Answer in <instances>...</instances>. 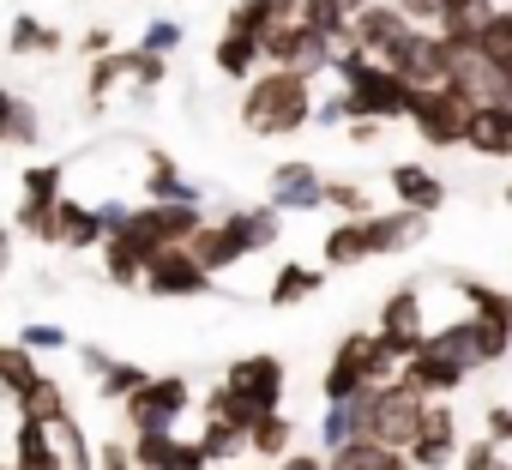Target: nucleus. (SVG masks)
Returning a JSON list of instances; mask_svg holds the SVG:
<instances>
[{"instance_id": "1", "label": "nucleus", "mask_w": 512, "mask_h": 470, "mask_svg": "<svg viewBox=\"0 0 512 470\" xmlns=\"http://www.w3.org/2000/svg\"><path fill=\"white\" fill-rule=\"evenodd\" d=\"M241 127L253 139H290L314 127V79L296 67H260L241 91Z\"/></svg>"}, {"instance_id": "2", "label": "nucleus", "mask_w": 512, "mask_h": 470, "mask_svg": "<svg viewBox=\"0 0 512 470\" xmlns=\"http://www.w3.org/2000/svg\"><path fill=\"white\" fill-rule=\"evenodd\" d=\"M470 115H476V97L458 91L452 79H440V85H416L404 121L416 127V139H422L428 151H458L464 133H470Z\"/></svg>"}, {"instance_id": "3", "label": "nucleus", "mask_w": 512, "mask_h": 470, "mask_svg": "<svg viewBox=\"0 0 512 470\" xmlns=\"http://www.w3.org/2000/svg\"><path fill=\"white\" fill-rule=\"evenodd\" d=\"M362 404H368V440H386V446L410 452V440L422 434V416H428L434 398L416 392V386L398 374V380H386V386H368Z\"/></svg>"}, {"instance_id": "4", "label": "nucleus", "mask_w": 512, "mask_h": 470, "mask_svg": "<svg viewBox=\"0 0 512 470\" xmlns=\"http://www.w3.org/2000/svg\"><path fill=\"white\" fill-rule=\"evenodd\" d=\"M199 223H205V205L199 199H145V205H133V217L121 229L133 235L145 254H157V248H187Z\"/></svg>"}, {"instance_id": "5", "label": "nucleus", "mask_w": 512, "mask_h": 470, "mask_svg": "<svg viewBox=\"0 0 512 470\" xmlns=\"http://www.w3.org/2000/svg\"><path fill=\"white\" fill-rule=\"evenodd\" d=\"M260 43H266V67H296V73H308V79L332 73V61H338V43H332L326 31H314L308 19H284V25L266 31Z\"/></svg>"}, {"instance_id": "6", "label": "nucleus", "mask_w": 512, "mask_h": 470, "mask_svg": "<svg viewBox=\"0 0 512 470\" xmlns=\"http://www.w3.org/2000/svg\"><path fill=\"white\" fill-rule=\"evenodd\" d=\"M223 386H229L253 416H266V410H284L290 368H284V356H272V350H253V356H241V362L223 368Z\"/></svg>"}, {"instance_id": "7", "label": "nucleus", "mask_w": 512, "mask_h": 470, "mask_svg": "<svg viewBox=\"0 0 512 470\" xmlns=\"http://www.w3.org/2000/svg\"><path fill=\"white\" fill-rule=\"evenodd\" d=\"M139 290L157 296V302H187V296H211L217 290V272H205L193 260V248H157L145 260V284Z\"/></svg>"}, {"instance_id": "8", "label": "nucleus", "mask_w": 512, "mask_h": 470, "mask_svg": "<svg viewBox=\"0 0 512 470\" xmlns=\"http://www.w3.org/2000/svg\"><path fill=\"white\" fill-rule=\"evenodd\" d=\"M193 404V380L187 374H151L121 410H127V434H145V428H175Z\"/></svg>"}, {"instance_id": "9", "label": "nucleus", "mask_w": 512, "mask_h": 470, "mask_svg": "<svg viewBox=\"0 0 512 470\" xmlns=\"http://www.w3.org/2000/svg\"><path fill=\"white\" fill-rule=\"evenodd\" d=\"M61 181H67L61 163H31V169L19 175V205H13V229H19V235H31V242H49L55 205H61Z\"/></svg>"}, {"instance_id": "10", "label": "nucleus", "mask_w": 512, "mask_h": 470, "mask_svg": "<svg viewBox=\"0 0 512 470\" xmlns=\"http://www.w3.org/2000/svg\"><path fill=\"white\" fill-rule=\"evenodd\" d=\"M386 67L404 73L410 85H440V79H446V37H440V25H410V31L392 43Z\"/></svg>"}, {"instance_id": "11", "label": "nucleus", "mask_w": 512, "mask_h": 470, "mask_svg": "<svg viewBox=\"0 0 512 470\" xmlns=\"http://www.w3.org/2000/svg\"><path fill=\"white\" fill-rule=\"evenodd\" d=\"M458 452H464L458 410H452L446 398H434L428 416H422V434L410 440V464H416V470H458Z\"/></svg>"}, {"instance_id": "12", "label": "nucleus", "mask_w": 512, "mask_h": 470, "mask_svg": "<svg viewBox=\"0 0 512 470\" xmlns=\"http://www.w3.org/2000/svg\"><path fill=\"white\" fill-rule=\"evenodd\" d=\"M193 260L205 266V272H235L241 260H253V248H247V229H241V217L235 211H223V217H205L199 229H193Z\"/></svg>"}, {"instance_id": "13", "label": "nucleus", "mask_w": 512, "mask_h": 470, "mask_svg": "<svg viewBox=\"0 0 512 470\" xmlns=\"http://www.w3.org/2000/svg\"><path fill=\"white\" fill-rule=\"evenodd\" d=\"M380 338H386L404 362L428 344V314H422V290H416V284H404V290H392V296L380 302Z\"/></svg>"}, {"instance_id": "14", "label": "nucleus", "mask_w": 512, "mask_h": 470, "mask_svg": "<svg viewBox=\"0 0 512 470\" xmlns=\"http://www.w3.org/2000/svg\"><path fill=\"white\" fill-rule=\"evenodd\" d=\"M266 199H272L278 211H320V205H326V175H320V163H308V157L278 163Z\"/></svg>"}, {"instance_id": "15", "label": "nucleus", "mask_w": 512, "mask_h": 470, "mask_svg": "<svg viewBox=\"0 0 512 470\" xmlns=\"http://www.w3.org/2000/svg\"><path fill=\"white\" fill-rule=\"evenodd\" d=\"M133 458H139V470H211L205 446H199V440H181L175 428H145V434H133Z\"/></svg>"}, {"instance_id": "16", "label": "nucleus", "mask_w": 512, "mask_h": 470, "mask_svg": "<svg viewBox=\"0 0 512 470\" xmlns=\"http://www.w3.org/2000/svg\"><path fill=\"white\" fill-rule=\"evenodd\" d=\"M103 242H109L103 211H97V205H85V199H67V193H61V205H55V229H49V248L91 254V248H103Z\"/></svg>"}, {"instance_id": "17", "label": "nucleus", "mask_w": 512, "mask_h": 470, "mask_svg": "<svg viewBox=\"0 0 512 470\" xmlns=\"http://www.w3.org/2000/svg\"><path fill=\"white\" fill-rule=\"evenodd\" d=\"M368 242H374V260L422 248V242H428V211H410V205H392V211H368Z\"/></svg>"}, {"instance_id": "18", "label": "nucleus", "mask_w": 512, "mask_h": 470, "mask_svg": "<svg viewBox=\"0 0 512 470\" xmlns=\"http://www.w3.org/2000/svg\"><path fill=\"white\" fill-rule=\"evenodd\" d=\"M410 25H416V19L398 7V0H368V7L356 13V25H350V43H362L368 55H380V61H386V55H392V43H398Z\"/></svg>"}, {"instance_id": "19", "label": "nucleus", "mask_w": 512, "mask_h": 470, "mask_svg": "<svg viewBox=\"0 0 512 470\" xmlns=\"http://www.w3.org/2000/svg\"><path fill=\"white\" fill-rule=\"evenodd\" d=\"M464 151H476L482 163H512V103H476Z\"/></svg>"}, {"instance_id": "20", "label": "nucleus", "mask_w": 512, "mask_h": 470, "mask_svg": "<svg viewBox=\"0 0 512 470\" xmlns=\"http://www.w3.org/2000/svg\"><path fill=\"white\" fill-rule=\"evenodd\" d=\"M13 470H67V446L49 422L37 416H19L13 428Z\"/></svg>"}, {"instance_id": "21", "label": "nucleus", "mask_w": 512, "mask_h": 470, "mask_svg": "<svg viewBox=\"0 0 512 470\" xmlns=\"http://www.w3.org/2000/svg\"><path fill=\"white\" fill-rule=\"evenodd\" d=\"M386 187H392V205H410V211H428V217L446 205V181L428 163H392Z\"/></svg>"}, {"instance_id": "22", "label": "nucleus", "mask_w": 512, "mask_h": 470, "mask_svg": "<svg viewBox=\"0 0 512 470\" xmlns=\"http://www.w3.org/2000/svg\"><path fill=\"white\" fill-rule=\"evenodd\" d=\"M404 380H410L416 392H428V398H452V392L470 380V368H458L452 356H440L434 344H422V350L404 362Z\"/></svg>"}, {"instance_id": "23", "label": "nucleus", "mask_w": 512, "mask_h": 470, "mask_svg": "<svg viewBox=\"0 0 512 470\" xmlns=\"http://www.w3.org/2000/svg\"><path fill=\"white\" fill-rule=\"evenodd\" d=\"M320 260H326V272H350V266L374 260L368 217H338V223L326 229V242H320Z\"/></svg>"}, {"instance_id": "24", "label": "nucleus", "mask_w": 512, "mask_h": 470, "mask_svg": "<svg viewBox=\"0 0 512 470\" xmlns=\"http://www.w3.org/2000/svg\"><path fill=\"white\" fill-rule=\"evenodd\" d=\"M211 67H217L223 79H241V85H247L253 73L266 67V43L253 37V31H229V25H223V37L211 43Z\"/></svg>"}, {"instance_id": "25", "label": "nucleus", "mask_w": 512, "mask_h": 470, "mask_svg": "<svg viewBox=\"0 0 512 470\" xmlns=\"http://www.w3.org/2000/svg\"><path fill=\"white\" fill-rule=\"evenodd\" d=\"M97 254H103V278H109L115 290H139V284H145V260H151V254L133 242L127 229H115V235H109V242H103Z\"/></svg>"}, {"instance_id": "26", "label": "nucleus", "mask_w": 512, "mask_h": 470, "mask_svg": "<svg viewBox=\"0 0 512 470\" xmlns=\"http://www.w3.org/2000/svg\"><path fill=\"white\" fill-rule=\"evenodd\" d=\"M290 452H296V416H284V410H266L260 422L247 428V458L278 464V458H290Z\"/></svg>"}, {"instance_id": "27", "label": "nucleus", "mask_w": 512, "mask_h": 470, "mask_svg": "<svg viewBox=\"0 0 512 470\" xmlns=\"http://www.w3.org/2000/svg\"><path fill=\"white\" fill-rule=\"evenodd\" d=\"M326 464L332 470H416L410 464V452H398V446H386V440H350V446H338V452H326Z\"/></svg>"}, {"instance_id": "28", "label": "nucleus", "mask_w": 512, "mask_h": 470, "mask_svg": "<svg viewBox=\"0 0 512 470\" xmlns=\"http://www.w3.org/2000/svg\"><path fill=\"white\" fill-rule=\"evenodd\" d=\"M127 79H133V49H109V55H97V61H91V79H85V109L103 115V103H109Z\"/></svg>"}, {"instance_id": "29", "label": "nucleus", "mask_w": 512, "mask_h": 470, "mask_svg": "<svg viewBox=\"0 0 512 470\" xmlns=\"http://www.w3.org/2000/svg\"><path fill=\"white\" fill-rule=\"evenodd\" d=\"M320 290H326V272H314V266L290 260V266H278V272H272L266 302H272V308H302V302H314Z\"/></svg>"}, {"instance_id": "30", "label": "nucleus", "mask_w": 512, "mask_h": 470, "mask_svg": "<svg viewBox=\"0 0 512 470\" xmlns=\"http://www.w3.org/2000/svg\"><path fill=\"white\" fill-rule=\"evenodd\" d=\"M13 404H19V416H37V422H49V428H61V422L73 416V398H67V386H61L55 374H37Z\"/></svg>"}, {"instance_id": "31", "label": "nucleus", "mask_w": 512, "mask_h": 470, "mask_svg": "<svg viewBox=\"0 0 512 470\" xmlns=\"http://www.w3.org/2000/svg\"><path fill=\"white\" fill-rule=\"evenodd\" d=\"M284 19H302V0H235L229 7V31H253V37H266V31H278Z\"/></svg>"}, {"instance_id": "32", "label": "nucleus", "mask_w": 512, "mask_h": 470, "mask_svg": "<svg viewBox=\"0 0 512 470\" xmlns=\"http://www.w3.org/2000/svg\"><path fill=\"white\" fill-rule=\"evenodd\" d=\"M428 344L440 350V356H452L458 368H488V356H482V338H476V314H464V320H446L440 332H428Z\"/></svg>"}, {"instance_id": "33", "label": "nucleus", "mask_w": 512, "mask_h": 470, "mask_svg": "<svg viewBox=\"0 0 512 470\" xmlns=\"http://www.w3.org/2000/svg\"><path fill=\"white\" fill-rule=\"evenodd\" d=\"M362 434H368V404H362V392L344 398V404H326V416H320V446H326V452H338V446H350V440H362Z\"/></svg>"}, {"instance_id": "34", "label": "nucleus", "mask_w": 512, "mask_h": 470, "mask_svg": "<svg viewBox=\"0 0 512 470\" xmlns=\"http://www.w3.org/2000/svg\"><path fill=\"white\" fill-rule=\"evenodd\" d=\"M61 49H67V37L49 19H37V13H19L13 31H7V55H19V61L25 55H61Z\"/></svg>"}, {"instance_id": "35", "label": "nucleus", "mask_w": 512, "mask_h": 470, "mask_svg": "<svg viewBox=\"0 0 512 470\" xmlns=\"http://www.w3.org/2000/svg\"><path fill=\"white\" fill-rule=\"evenodd\" d=\"M145 199H199V187L181 175V163L169 151H151L145 157Z\"/></svg>"}, {"instance_id": "36", "label": "nucleus", "mask_w": 512, "mask_h": 470, "mask_svg": "<svg viewBox=\"0 0 512 470\" xmlns=\"http://www.w3.org/2000/svg\"><path fill=\"white\" fill-rule=\"evenodd\" d=\"M199 446H205L211 464H235V458H247V428L229 422V416H205L199 422Z\"/></svg>"}, {"instance_id": "37", "label": "nucleus", "mask_w": 512, "mask_h": 470, "mask_svg": "<svg viewBox=\"0 0 512 470\" xmlns=\"http://www.w3.org/2000/svg\"><path fill=\"white\" fill-rule=\"evenodd\" d=\"M37 374H49V368L37 362L31 344H19V338H13V344H0V392H7V398H19Z\"/></svg>"}, {"instance_id": "38", "label": "nucleus", "mask_w": 512, "mask_h": 470, "mask_svg": "<svg viewBox=\"0 0 512 470\" xmlns=\"http://www.w3.org/2000/svg\"><path fill=\"white\" fill-rule=\"evenodd\" d=\"M482 55H488V67L500 73V79H512V13L506 7H494L488 13V25H482Z\"/></svg>"}, {"instance_id": "39", "label": "nucleus", "mask_w": 512, "mask_h": 470, "mask_svg": "<svg viewBox=\"0 0 512 470\" xmlns=\"http://www.w3.org/2000/svg\"><path fill=\"white\" fill-rule=\"evenodd\" d=\"M452 290L470 302V314H488V320H506V326H512V296H506V290H494V284H482V278H452Z\"/></svg>"}, {"instance_id": "40", "label": "nucleus", "mask_w": 512, "mask_h": 470, "mask_svg": "<svg viewBox=\"0 0 512 470\" xmlns=\"http://www.w3.org/2000/svg\"><path fill=\"white\" fill-rule=\"evenodd\" d=\"M151 380V368H139V362H109L103 374H97V398H109V404H127L139 386Z\"/></svg>"}, {"instance_id": "41", "label": "nucleus", "mask_w": 512, "mask_h": 470, "mask_svg": "<svg viewBox=\"0 0 512 470\" xmlns=\"http://www.w3.org/2000/svg\"><path fill=\"white\" fill-rule=\"evenodd\" d=\"M302 19L314 25V31H326L332 43H350V13H344V0H302Z\"/></svg>"}, {"instance_id": "42", "label": "nucleus", "mask_w": 512, "mask_h": 470, "mask_svg": "<svg viewBox=\"0 0 512 470\" xmlns=\"http://www.w3.org/2000/svg\"><path fill=\"white\" fill-rule=\"evenodd\" d=\"M326 205L338 211V217H368L374 205H368V187L362 181H344V175H326Z\"/></svg>"}, {"instance_id": "43", "label": "nucleus", "mask_w": 512, "mask_h": 470, "mask_svg": "<svg viewBox=\"0 0 512 470\" xmlns=\"http://www.w3.org/2000/svg\"><path fill=\"white\" fill-rule=\"evenodd\" d=\"M458 470H506V446H500V440H488V434H476V440H464Z\"/></svg>"}, {"instance_id": "44", "label": "nucleus", "mask_w": 512, "mask_h": 470, "mask_svg": "<svg viewBox=\"0 0 512 470\" xmlns=\"http://www.w3.org/2000/svg\"><path fill=\"white\" fill-rule=\"evenodd\" d=\"M163 79H169V55H157V49H139V43H133V85H139V91H157Z\"/></svg>"}, {"instance_id": "45", "label": "nucleus", "mask_w": 512, "mask_h": 470, "mask_svg": "<svg viewBox=\"0 0 512 470\" xmlns=\"http://www.w3.org/2000/svg\"><path fill=\"white\" fill-rule=\"evenodd\" d=\"M139 49L175 55V49H181V25H175V19H151V25H145V37H139Z\"/></svg>"}, {"instance_id": "46", "label": "nucleus", "mask_w": 512, "mask_h": 470, "mask_svg": "<svg viewBox=\"0 0 512 470\" xmlns=\"http://www.w3.org/2000/svg\"><path fill=\"white\" fill-rule=\"evenodd\" d=\"M19 344H31L37 356H43V350H73V338H67L61 326H31V320L19 326Z\"/></svg>"}, {"instance_id": "47", "label": "nucleus", "mask_w": 512, "mask_h": 470, "mask_svg": "<svg viewBox=\"0 0 512 470\" xmlns=\"http://www.w3.org/2000/svg\"><path fill=\"white\" fill-rule=\"evenodd\" d=\"M97 470H139L133 434H127V440H103V446H97Z\"/></svg>"}, {"instance_id": "48", "label": "nucleus", "mask_w": 512, "mask_h": 470, "mask_svg": "<svg viewBox=\"0 0 512 470\" xmlns=\"http://www.w3.org/2000/svg\"><path fill=\"white\" fill-rule=\"evenodd\" d=\"M482 434L512 452V404H488V410H482Z\"/></svg>"}, {"instance_id": "49", "label": "nucleus", "mask_w": 512, "mask_h": 470, "mask_svg": "<svg viewBox=\"0 0 512 470\" xmlns=\"http://www.w3.org/2000/svg\"><path fill=\"white\" fill-rule=\"evenodd\" d=\"M398 7H404V13H410L416 25H440V19H446L452 7H464V0H398Z\"/></svg>"}, {"instance_id": "50", "label": "nucleus", "mask_w": 512, "mask_h": 470, "mask_svg": "<svg viewBox=\"0 0 512 470\" xmlns=\"http://www.w3.org/2000/svg\"><path fill=\"white\" fill-rule=\"evenodd\" d=\"M19 109H25V97H19L13 85H0V145H13V133H19Z\"/></svg>"}, {"instance_id": "51", "label": "nucleus", "mask_w": 512, "mask_h": 470, "mask_svg": "<svg viewBox=\"0 0 512 470\" xmlns=\"http://www.w3.org/2000/svg\"><path fill=\"white\" fill-rule=\"evenodd\" d=\"M338 121H350V97H344V85H338L326 103H314V127H338Z\"/></svg>"}, {"instance_id": "52", "label": "nucleus", "mask_w": 512, "mask_h": 470, "mask_svg": "<svg viewBox=\"0 0 512 470\" xmlns=\"http://www.w3.org/2000/svg\"><path fill=\"white\" fill-rule=\"evenodd\" d=\"M109 49H115V25H91V31L79 37V55H91V61L109 55Z\"/></svg>"}, {"instance_id": "53", "label": "nucleus", "mask_w": 512, "mask_h": 470, "mask_svg": "<svg viewBox=\"0 0 512 470\" xmlns=\"http://www.w3.org/2000/svg\"><path fill=\"white\" fill-rule=\"evenodd\" d=\"M272 470H332V464H326L320 452H290V458H278Z\"/></svg>"}, {"instance_id": "54", "label": "nucleus", "mask_w": 512, "mask_h": 470, "mask_svg": "<svg viewBox=\"0 0 512 470\" xmlns=\"http://www.w3.org/2000/svg\"><path fill=\"white\" fill-rule=\"evenodd\" d=\"M13 242H19V229H13V223H0V278L13 272Z\"/></svg>"}, {"instance_id": "55", "label": "nucleus", "mask_w": 512, "mask_h": 470, "mask_svg": "<svg viewBox=\"0 0 512 470\" xmlns=\"http://www.w3.org/2000/svg\"><path fill=\"white\" fill-rule=\"evenodd\" d=\"M374 139H380V121L356 115V121H350V145H374Z\"/></svg>"}, {"instance_id": "56", "label": "nucleus", "mask_w": 512, "mask_h": 470, "mask_svg": "<svg viewBox=\"0 0 512 470\" xmlns=\"http://www.w3.org/2000/svg\"><path fill=\"white\" fill-rule=\"evenodd\" d=\"M79 362H85V368H91V374H103V368H109V362H115V356H109V350H103V344H79Z\"/></svg>"}, {"instance_id": "57", "label": "nucleus", "mask_w": 512, "mask_h": 470, "mask_svg": "<svg viewBox=\"0 0 512 470\" xmlns=\"http://www.w3.org/2000/svg\"><path fill=\"white\" fill-rule=\"evenodd\" d=\"M362 7H368V0H344V13H350V19H356V13H362Z\"/></svg>"}, {"instance_id": "58", "label": "nucleus", "mask_w": 512, "mask_h": 470, "mask_svg": "<svg viewBox=\"0 0 512 470\" xmlns=\"http://www.w3.org/2000/svg\"><path fill=\"white\" fill-rule=\"evenodd\" d=\"M500 199H506V211H512V181H506V193H500Z\"/></svg>"}, {"instance_id": "59", "label": "nucleus", "mask_w": 512, "mask_h": 470, "mask_svg": "<svg viewBox=\"0 0 512 470\" xmlns=\"http://www.w3.org/2000/svg\"><path fill=\"white\" fill-rule=\"evenodd\" d=\"M494 7H500V0H494Z\"/></svg>"}]
</instances>
